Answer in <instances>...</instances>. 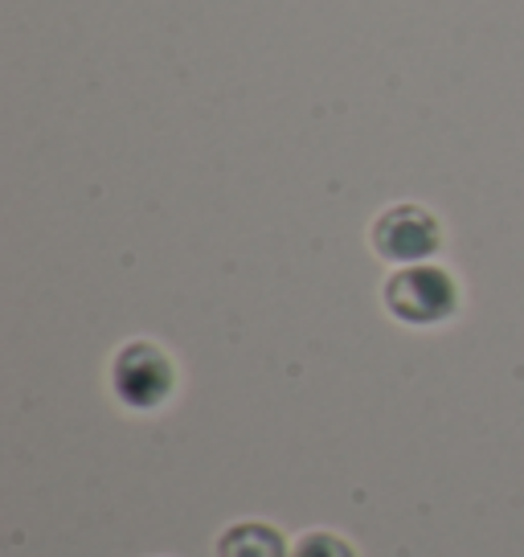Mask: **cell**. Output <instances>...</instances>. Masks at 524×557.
Masks as SVG:
<instances>
[{
    "label": "cell",
    "mask_w": 524,
    "mask_h": 557,
    "mask_svg": "<svg viewBox=\"0 0 524 557\" xmlns=\"http://www.w3.org/2000/svg\"><path fill=\"white\" fill-rule=\"evenodd\" d=\"M296 557H352V549L333 533H308L296 545Z\"/></svg>",
    "instance_id": "5b68a950"
},
{
    "label": "cell",
    "mask_w": 524,
    "mask_h": 557,
    "mask_svg": "<svg viewBox=\"0 0 524 557\" xmlns=\"http://www.w3.org/2000/svg\"><path fill=\"white\" fill-rule=\"evenodd\" d=\"M115 389H120V398L132 401V406H157V401L169 398V389H173L169 357H160L152 345L123 348L120 361H115Z\"/></svg>",
    "instance_id": "3957f363"
},
{
    "label": "cell",
    "mask_w": 524,
    "mask_h": 557,
    "mask_svg": "<svg viewBox=\"0 0 524 557\" xmlns=\"http://www.w3.org/2000/svg\"><path fill=\"white\" fill-rule=\"evenodd\" d=\"M454 299L459 296H454L451 275L438 267H410L389 278V287H385L389 312H398L410 324H435L442 315H451Z\"/></svg>",
    "instance_id": "6da1fadb"
},
{
    "label": "cell",
    "mask_w": 524,
    "mask_h": 557,
    "mask_svg": "<svg viewBox=\"0 0 524 557\" xmlns=\"http://www.w3.org/2000/svg\"><path fill=\"white\" fill-rule=\"evenodd\" d=\"M373 246L382 250L385 259H398V262L426 259L438 246L435 218L426 209H414V206L389 209V213L377 218V226H373Z\"/></svg>",
    "instance_id": "7a4b0ae2"
},
{
    "label": "cell",
    "mask_w": 524,
    "mask_h": 557,
    "mask_svg": "<svg viewBox=\"0 0 524 557\" xmlns=\"http://www.w3.org/2000/svg\"><path fill=\"white\" fill-rule=\"evenodd\" d=\"M222 557H283V541L266 524H238L222 537Z\"/></svg>",
    "instance_id": "277c9868"
}]
</instances>
